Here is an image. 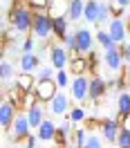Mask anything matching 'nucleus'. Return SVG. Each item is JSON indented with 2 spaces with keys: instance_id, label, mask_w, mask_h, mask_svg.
Instances as JSON below:
<instances>
[{
  "instance_id": "obj_1",
  "label": "nucleus",
  "mask_w": 130,
  "mask_h": 148,
  "mask_svg": "<svg viewBox=\"0 0 130 148\" xmlns=\"http://www.w3.org/2000/svg\"><path fill=\"white\" fill-rule=\"evenodd\" d=\"M7 23L20 36H29L34 27V9L25 2H11L9 11H7Z\"/></svg>"
},
{
  "instance_id": "obj_2",
  "label": "nucleus",
  "mask_w": 130,
  "mask_h": 148,
  "mask_svg": "<svg viewBox=\"0 0 130 148\" xmlns=\"http://www.w3.org/2000/svg\"><path fill=\"white\" fill-rule=\"evenodd\" d=\"M31 36L36 38V40H40V43H47L49 36H54L49 11H34V27H31Z\"/></svg>"
},
{
  "instance_id": "obj_3",
  "label": "nucleus",
  "mask_w": 130,
  "mask_h": 148,
  "mask_svg": "<svg viewBox=\"0 0 130 148\" xmlns=\"http://www.w3.org/2000/svg\"><path fill=\"white\" fill-rule=\"evenodd\" d=\"M31 135V126H29V119L25 112H18V117H16V121L11 123V128L7 130V137L11 139V144H20L25 137H29Z\"/></svg>"
},
{
  "instance_id": "obj_4",
  "label": "nucleus",
  "mask_w": 130,
  "mask_h": 148,
  "mask_svg": "<svg viewBox=\"0 0 130 148\" xmlns=\"http://www.w3.org/2000/svg\"><path fill=\"white\" fill-rule=\"evenodd\" d=\"M70 92H72V99L79 101V103L90 101V76L88 74L74 76L72 83H70Z\"/></svg>"
},
{
  "instance_id": "obj_5",
  "label": "nucleus",
  "mask_w": 130,
  "mask_h": 148,
  "mask_svg": "<svg viewBox=\"0 0 130 148\" xmlns=\"http://www.w3.org/2000/svg\"><path fill=\"white\" fill-rule=\"evenodd\" d=\"M49 65L54 70H65L70 65V52L65 45H52L49 47Z\"/></svg>"
},
{
  "instance_id": "obj_6",
  "label": "nucleus",
  "mask_w": 130,
  "mask_h": 148,
  "mask_svg": "<svg viewBox=\"0 0 130 148\" xmlns=\"http://www.w3.org/2000/svg\"><path fill=\"white\" fill-rule=\"evenodd\" d=\"M74 34H76V45H79V52H81L83 56H88V54L94 49V40H96V36H94L88 27H79Z\"/></svg>"
},
{
  "instance_id": "obj_7",
  "label": "nucleus",
  "mask_w": 130,
  "mask_h": 148,
  "mask_svg": "<svg viewBox=\"0 0 130 148\" xmlns=\"http://www.w3.org/2000/svg\"><path fill=\"white\" fill-rule=\"evenodd\" d=\"M110 90V81H105L101 74L99 76H90V101H101Z\"/></svg>"
},
{
  "instance_id": "obj_8",
  "label": "nucleus",
  "mask_w": 130,
  "mask_h": 148,
  "mask_svg": "<svg viewBox=\"0 0 130 148\" xmlns=\"http://www.w3.org/2000/svg\"><path fill=\"white\" fill-rule=\"evenodd\" d=\"M108 32H110L112 40H114L117 45L128 43V27H126V20L123 18H112L110 23H108Z\"/></svg>"
},
{
  "instance_id": "obj_9",
  "label": "nucleus",
  "mask_w": 130,
  "mask_h": 148,
  "mask_svg": "<svg viewBox=\"0 0 130 148\" xmlns=\"http://www.w3.org/2000/svg\"><path fill=\"white\" fill-rule=\"evenodd\" d=\"M99 132H101V137L105 139V144H117V137H119V132H121V123L114 119V117H105Z\"/></svg>"
},
{
  "instance_id": "obj_10",
  "label": "nucleus",
  "mask_w": 130,
  "mask_h": 148,
  "mask_svg": "<svg viewBox=\"0 0 130 148\" xmlns=\"http://www.w3.org/2000/svg\"><path fill=\"white\" fill-rule=\"evenodd\" d=\"M103 65H105L110 72H121V67H126V61H123V56H121V52H119V45L103 52Z\"/></svg>"
},
{
  "instance_id": "obj_11",
  "label": "nucleus",
  "mask_w": 130,
  "mask_h": 148,
  "mask_svg": "<svg viewBox=\"0 0 130 148\" xmlns=\"http://www.w3.org/2000/svg\"><path fill=\"white\" fill-rule=\"evenodd\" d=\"M36 92H38V97H40V103H49L56 94L61 92V88L56 85L54 79H49V81H38L36 83Z\"/></svg>"
},
{
  "instance_id": "obj_12",
  "label": "nucleus",
  "mask_w": 130,
  "mask_h": 148,
  "mask_svg": "<svg viewBox=\"0 0 130 148\" xmlns=\"http://www.w3.org/2000/svg\"><path fill=\"white\" fill-rule=\"evenodd\" d=\"M16 117H18V108L2 99V103H0V126H2L5 132L11 128V123L16 121Z\"/></svg>"
},
{
  "instance_id": "obj_13",
  "label": "nucleus",
  "mask_w": 130,
  "mask_h": 148,
  "mask_svg": "<svg viewBox=\"0 0 130 148\" xmlns=\"http://www.w3.org/2000/svg\"><path fill=\"white\" fill-rule=\"evenodd\" d=\"M40 56L36 54V52H23L18 58V67H20V72H38V67H40Z\"/></svg>"
},
{
  "instance_id": "obj_14",
  "label": "nucleus",
  "mask_w": 130,
  "mask_h": 148,
  "mask_svg": "<svg viewBox=\"0 0 130 148\" xmlns=\"http://www.w3.org/2000/svg\"><path fill=\"white\" fill-rule=\"evenodd\" d=\"M70 99H67V94L65 92H58L52 99V101L47 103V110H52V114H58V117H65L67 112H70Z\"/></svg>"
},
{
  "instance_id": "obj_15",
  "label": "nucleus",
  "mask_w": 130,
  "mask_h": 148,
  "mask_svg": "<svg viewBox=\"0 0 130 148\" xmlns=\"http://www.w3.org/2000/svg\"><path fill=\"white\" fill-rule=\"evenodd\" d=\"M56 132H58V126H56L52 119H45V121H43V123L36 128L38 139H40V141H45V144H52V141H54Z\"/></svg>"
},
{
  "instance_id": "obj_16",
  "label": "nucleus",
  "mask_w": 130,
  "mask_h": 148,
  "mask_svg": "<svg viewBox=\"0 0 130 148\" xmlns=\"http://www.w3.org/2000/svg\"><path fill=\"white\" fill-rule=\"evenodd\" d=\"M14 83L18 85L23 92H29V90L36 88L38 79H36V74H34V72H18V74H16V79H14Z\"/></svg>"
},
{
  "instance_id": "obj_17",
  "label": "nucleus",
  "mask_w": 130,
  "mask_h": 148,
  "mask_svg": "<svg viewBox=\"0 0 130 148\" xmlns=\"http://www.w3.org/2000/svg\"><path fill=\"white\" fill-rule=\"evenodd\" d=\"M45 110H47V103H38V106H34V108H29V110L25 112L31 128H38V126L45 121Z\"/></svg>"
},
{
  "instance_id": "obj_18",
  "label": "nucleus",
  "mask_w": 130,
  "mask_h": 148,
  "mask_svg": "<svg viewBox=\"0 0 130 148\" xmlns=\"http://www.w3.org/2000/svg\"><path fill=\"white\" fill-rule=\"evenodd\" d=\"M23 94H25V92H23V90H20L16 83H14L11 88H5V92H2V99H5V101H9L11 106H16V108L23 112Z\"/></svg>"
},
{
  "instance_id": "obj_19",
  "label": "nucleus",
  "mask_w": 130,
  "mask_h": 148,
  "mask_svg": "<svg viewBox=\"0 0 130 148\" xmlns=\"http://www.w3.org/2000/svg\"><path fill=\"white\" fill-rule=\"evenodd\" d=\"M83 11H85V0H70V11H67L70 23L83 20Z\"/></svg>"
},
{
  "instance_id": "obj_20",
  "label": "nucleus",
  "mask_w": 130,
  "mask_h": 148,
  "mask_svg": "<svg viewBox=\"0 0 130 148\" xmlns=\"http://www.w3.org/2000/svg\"><path fill=\"white\" fill-rule=\"evenodd\" d=\"M67 25H70V18H52V32H54V38L63 40L67 36Z\"/></svg>"
},
{
  "instance_id": "obj_21",
  "label": "nucleus",
  "mask_w": 130,
  "mask_h": 148,
  "mask_svg": "<svg viewBox=\"0 0 130 148\" xmlns=\"http://www.w3.org/2000/svg\"><path fill=\"white\" fill-rule=\"evenodd\" d=\"M11 79H16V65L11 63L9 58H2V61H0V81L7 83Z\"/></svg>"
},
{
  "instance_id": "obj_22",
  "label": "nucleus",
  "mask_w": 130,
  "mask_h": 148,
  "mask_svg": "<svg viewBox=\"0 0 130 148\" xmlns=\"http://www.w3.org/2000/svg\"><path fill=\"white\" fill-rule=\"evenodd\" d=\"M85 119H88V110H85L83 106H74V108H70V112L65 114V121H72L74 126L83 123Z\"/></svg>"
},
{
  "instance_id": "obj_23",
  "label": "nucleus",
  "mask_w": 130,
  "mask_h": 148,
  "mask_svg": "<svg viewBox=\"0 0 130 148\" xmlns=\"http://www.w3.org/2000/svg\"><path fill=\"white\" fill-rule=\"evenodd\" d=\"M70 11V0H54L49 7V16L52 18H65Z\"/></svg>"
},
{
  "instance_id": "obj_24",
  "label": "nucleus",
  "mask_w": 130,
  "mask_h": 148,
  "mask_svg": "<svg viewBox=\"0 0 130 148\" xmlns=\"http://www.w3.org/2000/svg\"><path fill=\"white\" fill-rule=\"evenodd\" d=\"M99 2H101V0H85L83 20H88V23H94V25H96V18H99Z\"/></svg>"
},
{
  "instance_id": "obj_25",
  "label": "nucleus",
  "mask_w": 130,
  "mask_h": 148,
  "mask_svg": "<svg viewBox=\"0 0 130 148\" xmlns=\"http://www.w3.org/2000/svg\"><path fill=\"white\" fill-rule=\"evenodd\" d=\"M67 67H70V74H74V76L88 74V56H79V58H72Z\"/></svg>"
},
{
  "instance_id": "obj_26",
  "label": "nucleus",
  "mask_w": 130,
  "mask_h": 148,
  "mask_svg": "<svg viewBox=\"0 0 130 148\" xmlns=\"http://www.w3.org/2000/svg\"><path fill=\"white\" fill-rule=\"evenodd\" d=\"M94 36H96V43L103 47V52H105V49H112V47H117V43L112 40V36H110V32H108V29H99Z\"/></svg>"
},
{
  "instance_id": "obj_27",
  "label": "nucleus",
  "mask_w": 130,
  "mask_h": 148,
  "mask_svg": "<svg viewBox=\"0 0 130 148\" xmlns=\"http://www.w3.org/2000/svg\"><path fill=\"white\" fill-rule=\"evenodd\" d=\"M38 103H40V97H38L36 88L23 94V112H27L29 108H34V106H38Z\"/></svg>"
},
{
  "instance_id": "obj_28",
  "label": "nucleus",
  "mask_w": 130,
  "mask_h": 148,
  "mask_svg": "<svg viewBox=\"0 0 130 148\" xmlns=\"http://www.w3.org/2000/svg\"><path fill=\"white\" fill-rule=\"evenodd\" d=\"M88 130L81 128V126H76L74 130V137H72V148H85V141H88Z\"/></svg>"
},
{
  "instance_id": "obj_29",
  "label": "nucleus",
  "mask_w": 130,
  "mask_h": 148,
  "mask_svg": "<svg viewBox=\"0 0 130 148\" xmlns=\"http://www.w3.org/2000/svg\"><path fill=\"white\" fill-rule=\"evenodd\" d=\"M54 81H56V85L61 88V90H65V88H70V70L65 67V70H56V76H54Z\"/></svg>"
},
{
  "instance_id": "obj_30",
  "label": "nucleus",
  "mask_w": 130,
  "mask_h": 148,
  "mask_svg": "<svg viewBox=\"0 0 130 148\" xmlns=\"http://www.w3.org/2000/svg\"><path fill=\"white\" fill-rule=\"evenodd\" d=\"M105 20L110 23V20H112V14H110V5L101 0V2H99V18H96V25H103Z\"/></svg>"
},
{
  "instance_id": "obj_31",
  "label": "nucleus",
  "mask_w": 130,
  "mask_h": 148,
  "mask_svg": "<svg viewBox=\"0 0 130 148\" xmlns=\"http://www.w3.org/2000/svg\"><path fill=\"white\" fill-rule=\"evenodd\" d=\"M103 144H105V139L101 137V132H99V135H96V132H90V135H88V141H85V148H105Z\"/></svg>"
},
{
  "instance_id": "obj_32",
  "label": "nucleus",
  "mask_w": 130,
  "mask_h": 148,
  "mask_svg": "<svg viewBox=\"0 0 130 148\" xmlns=\"http://www.w3.org/2000/svg\"><path fill=\"white\" fill-rule=\"evenodd\" d=\"M83 123H85L83 128L88 130V132H96V130H101L103 119H101V117H88V119H85Z\"/></svg>"
},
{
  "instance_id": "obj_33",
  "label": "nucleus",
  "mask_w": 130,
  "mask_h": 148,
  "mask_svg": "<svg viewBox=\"0 0 130 148\" xmlns=\"http://www.w3.org/2000/svg\"><path fill=\"white\" fill-rule=\"evenodd\" d=\"M54 76H56V70L52 67V65L38 67V72H36V79H38V81H49V79H54Z\"/></svg>"
},
{
  "instance_id": "obj_34",
  "label": "nucleus",
  "mask_w": 130,
  "mask_h": 148,
  "mask_svg": "<svg viewBox=\"0 0 130 148\" xmlns=\"http://www.w3.org/2000/svg\"><path fill=\"white\" fill-rule=\"evenodd\" d=\"M114 146H117V148H130V128H121Z\"/></svg>"
},
{
  "instance_id": "obj_35",
  "label": "nucleus",
  "mask_w": 130,
  "mask_h": 148,
  "mask_svg": "<svg viewBox=\"0 0 130 148\" xmlns=\"http://www.w3.org/2000/svg\"><path fill=\"white\" fill-rule=\"evenodd\" d=\"M54 0H29V7L34 11H49Z\"/></svg>"
},
{
  "instance_id": "obj_36",
  "label": "nucleus",
  "mask_w": 130,
  "mask_h": 148,
  "mask_svg": "<svg viewBox=\"0 0 130 148\" xmlns=\"http://www.w3.org/2000/svg\"><path fill=\"white\" fill-rule=\"evenodd\" d=\"M23 52H36V38L31 36V34L23 38V43H20V54H23Z\"/></svg>"
},
{
  "instance_id": "obj_37",
  "label": "nucleus",
  "mask_w": 130,
  "mask_h": 148,
  "mask_svg": "<svg viewBox=\"0 0 130 148\" xmlns=\"http://www.w3.org/2000/svg\"><path fill=\"white\" fill-rule=\"evenodd\" d=\"M61 43L67 47V52H74V49H79V45H76V34H74V32H67V36H65Z\"/></svg>"
},
{
  "instance_id": "obj_38",
  "label": "nucleus",
  "mask_w": 130,
  "mask_h": 148,
  "mask_svg": "<svg viewBox=\"0 0 130 148\" xmlns=\"http://www.w3.org/2000/svg\"><path fill=\"white\" fill-rule=\"evenodd\" d=\"M110 5V14H112V18H123V5H119L117 0H112V2H108Z\"/></svg>"
},
{
  "instance_id": "obj_39",
  "label": "nucleus",
  "mask_w": 130,
  "mask_h": 148,
  "mask_svg": "<svg viewBox=\"0 0 130 148\" xmlns=\"http://www.w3.org/2000/svg\"><path fill=\"white\" fill-rule=\"evenodd\" d=\"M38 135H29V137H25L23 141H20V146L23 148H38Z\"/></svg>"
},
{
  "instance_id": "obj_40",
  "label": "nucleus",
  "mask_w": 130,
  "mask_h": 148,
  "mask_svg": "<svg viewBox=\"0 0 130 148\" xmlns=\"http://www.w3.org/2000/svg\"><path fill=\"white\" fill-rule=\"evenodd\" d=\"M119 5H123V7H130V0H117Z\"/></svg>"
},
{
  "instance_id": "obj_41",
  "label": "nucleus",
  "mask_w": 130,
  "mask_h": 148,
  "mask_svg": "<svg viewBox=\"0 0 130 148\" xmlns=\"http://www.w3.org/2000/svg\"><path fill=\"white\" fill-rule=\"evenodd\" d=\"M9 148H23V146H20V144H14V146H9Z\"/></svg>"
},
{
  "instance_id": "obj_42",
  "label": "nucleus",
  "mask_w": 130,
  "mask_h": 148,
  "mask_svg": "<svg viewBox=\"0 0 130 148\" xmlns=\"http://www.w3.org/2000/svg\"><path fill=\"white\" fill-rule=\"evenodd\" d=\"M105 148H114V144H112V146H105Z\"/></svg>"
},
{
  "instance_id": "obj_43",
  "label": "nucleus",
  "mask_w": 130,
  "mask_h": 148,
  "mask_svg": "<svg viewBox=\"0 0 130 148\" xmlns=\"http://www.w3.org/2000/svg\"><path fill=\"white\" fill-rule=\"evenodd\" d=\"M38 148H45V146H38Z\"/></svg>"
},
{
  "instance_id": "obj_44",
  "label": "nucleus",
  "mask_w": 130,
  "mask_h": 148,
  "mask_svg": "<svg viewBox=\"0 0 130 148\" xmlns=\"http://www.w3.org/2000/svg\"><path fill=\"white\" fill-rule=\"evenodd\" d=\"M128 20H130V16H128Z\"/></svg>"
}]
</instances>
